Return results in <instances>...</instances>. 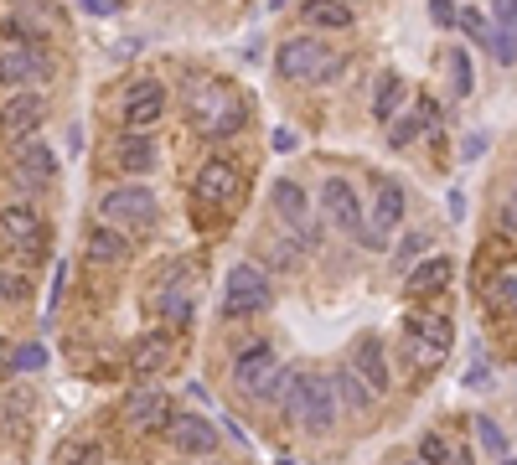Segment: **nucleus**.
<instances>
[{"mask_svg":"<svg viewBox=\"0 0 517 465\" xmlns=\"http://www.w3.org/2000/svg\"><path fill=\"white\" fill-rule=\"evenodd\" d=\"M275 409L300 424V429H331L342 419V403H337V388H331V372H295L285 367V383H280V403Z\"/></svg>","mask_w":517,"mask_h":465,"instance_id":"1","label":"nucleus"},{"mask_svg":"<svg viewBox=\"0 0 517 465\" xmlns=\"http://www.w3.org/2000/svg\"><path fill=\"white\" fill-rule=\"evenodd\" d=\"M187 124L202 135V140H233L243 124H249V104H243V93L223 78H202L192 83L187 93Z\"/></svg>","mask_w":517,"mask_h":465,"instance_id":"2","label":"nucleus"},{"mask_svg":"<svg viewBox=\"0 0 517 465\" xmlns=\"http://www.w3.org/2000/svg\"><path fill=\"white\" fill-rule=\"evenodd\" d=\"M342 68H347V57L331 52L316 31H300V37H285L275 47V73L285 83H331Z\"/></svg>","mask_w":517,"mask_h":465,"instance_id":"3","label":"nucleus"},{"mask_svg":"<svg viewBox=\"0 0 517 465\" xmlns=\"http://www.w3.org/2000/svg\"><path fill=\"white\" fill-rule=\"evenodd\" d=\"M156 212H161V202H156V192H150L145 181H119V186H109V192H99V223L104 228H150L156 223Z\"/></svg>","mask_w":517,"mask_h":465,"instance_id":"4","label":"nucleus"},{"mask_svg":"<svg viewBox=\"0 0 517 465\" xmlns=\"http://www.w3.org/2000/svg\"><path fill=\"white\" fill-rule=\"evenodd\" d=\"M321 212H326L342 233H352L362 248H383V238H378L373 223H368V207H362L357 186H352L347 176H326V181H321Z\"/></svg>","mask_w":517,"mask_h":465,"instance_id":"5","label":"nucleus"},{"mask_svg":"<svg viewBox=\"0 0 517 465\" xmlns=\"http://www.w3.org/2000/svg\"><path fill=\"white\" fill-rule=\"evenodd\" d=\"M275 290H269V274L259 264H233L223 279V321H249L259 310H269Z\"/></svg>","mask_w":517,"mask_h":465,"instance_id":"6","label":"nucleus"},{"mask_svg":"<svg viewBox=\"0 0 517 465\" xmlns=\"http://www.w3.org/2000/svg\"><path fill=\"white\" fill-rule=\"evenodd\" d=\"M0 243L16 248L26 259H47V223L32 202H11L0 207Z\"/></svg>","mask_w":517,"mask_h":465,"instance_id":"7","label":"nucleus"},{"mask_svg":"<svg viewBox=\"0 0 517 465\" xmlns=\"http://www.w3.org/2000/svg\"><path fill=\"white\" fill-rule=\"evenodd\" d=\"M166 114V83L161 78H135L125 88V135H150V124Z\"/></svg>","mask_w":517,"mask_h":465,"instance_id":"8","label":"nucleus"},{"mask_svg":"<svg viewBox=\"0 0 517 465\" xmlns=\"http://www.w3.org/2000/svg\"><path fill=\"white\" fill-rule=\"evenodd\" d=\"M42 119H47V99H42V93H11V99L0 104V135L26 145V140H37Z\"/></svg>","mask_w":517,"mask_h":465,"instance_id":"9","label":"nucleus"},{"mask_svg":"<svg viewBox=\"0 0 517 465\" xmlns=\"http://www.w3.org/2000/svg\"><path fill=\"white\" fill-rule=\"evenodd\" d=\"M238 181H243V171L233 161H223V155H212V161H202V171L192 176V197L202 207H228L238 197Z\"/></svg>","mask_w":517,"mask_h":465,"instance_id":"10","label":"nucleus"},{"mask_svg":"<svg viewBox=\"0 0 517 465\" xmlns=\"http://www.w3.org/2000/svg\"><path fill=\"white\" fill-rule=\"evenodd\" d=\"M52 78V62L37 47H6L0 52V88H21V93H37V83Z\"/></svg>","mask_w":517,"mask_h":465,"instance_id":"11","label":"nucleus"},{"mask_svg":"<svg viewBox=\"0 0 517 465\" xmlns=\"http://www.w3.org/2000/svg\"><path fill=\"white\" fill-rule=\"evenodd\" d=\"M119 419H125L130 429H166L176 414H171V398L156 383H140L125 403H119Z\"/></svg>","mask_w":517,"mask_h":465,"instance_id":"12","label":"nucleus"},{"mask_svg":"<svg viewBox=\"0 0 517 465\" xmlns=\"http://www.w3.org/2000/svg\"><path fill=\"white\" fill-rule=\"evenodd\" d=\"M228 372H233V383L254 398V393L280 372V357H275V347H269V341H249V347H243V352L233 357V367H228Z\"/></svg>","mask_w":517,"mask_h":465,"instance_id":"13","label":"nucleus"},{"mask_svg":"<svg viewBox=\"0 0 517 465\" xmlns=\"http://www.w3.org/2000/svg\"><path fill=\"white\" fill-rule=\"evenodd\" d=\"M347 367H352L357 378L368 383L378 398L393 388V367H388V352H383V336H373V331H368V336H362L357 347H352V362H347Z\"/></svg>","mask_w":517,"mask_h":465,"instance_id":"14","label":"nucleus"},{"mask_svg":"<svg viewBox=\"0 0 517 465\" xmlns=\"http://www.w3.org/2000/svg\"><path fill=\"white\" fill-rule=\"evenodd\" d=\"M166 429H171V445H176V455H192V460H202V455H212V450H218V424H212V419H202V414H176Z\"/></svg>","mask_w":517,"mask_h":465,"instance_id":"15","label":"nucleus"},{"mask_svg":"<svg viewBox=\"0 0 517 465\" xmlns=\"http://www.w3.org/2000/svg\"><path fill=\"white\" fill-rule=\"evenodd\" d=\"M404 207H409V197H404V186L399 181H388V176H373V212H368V223H373V233L388 243V233L404 223Z\"/></svg>","mask_w":517,"mask_h":465,"instance_id":"16","label":"nucleus"},{"mask_svg":"<svg viewBox=\"0 0 517 465\" xmlns=\"http://www.w3.org/2000/svg\"><path fill=\"white\" fill-rule=\"evenodd\" d=\"M171 357H176L171 331H145V336L135 341V352H130V372L145 383V378H156V372H166V367H171Z\"/></svg>","mask_w":517,"mask_h":465,"instance_id":"17","label":"nucleus"},{"mask_svg":"<svg viewBox=\"0 0 517 465\" xmlns=\"http://www.w3.org/2000/svg\"><path fill=\"white\" fill-rule=\"evenodd\" d=\"M109 161H114V171L119 176H145V171H156V140L150 135H119L114 145H109Z\"/></svg>","mask_w":517,"mask_h":465,"instance_id":"18","label":"nucleus"},{"mask_svg":"<svg viewBox=\"0 0 517 465\" xmlns=\"http://www.w3.org/2000/svg\"><path fill=\"white\" fill-rule=\"evenodd\" d=\"M83 254H88V264H99V269H119V264L135 259V243H130V233H119V228H104V223H99L94 233H88Z\"/></svg>","mask_w":517,"mask_h":465,"instance_id":"19","label":"nucleus"},{"mask_svg":"<svg viewBox=\"0 0 517 465\" xmlns=\"http://www.w3.org/2000/svg\"><path fill=\"white\" fill-rule=\"evenodd\" d=\"M269 207H275L290 228H300L311 217V197H306V186L300 181H290V176H280V181H269Z\"/></svg>","mask_w":517,"mask_h":465,"instance_id":"20","label":"nucleus"},{"mask_svg":"<svg viewBox=\"0 0 517 465\" xmlns=\"http://www.w3.org/2000/svg\"><path fill=\"white\" fill-rule=\"evenodd\" d=\"M21 171H26V181H32V186H47L57 176V155L42 140H26V145H16V176Z\"/></svg>","mask_w":517,"mask_h":465,"instance_id":"21","label":"nucleus"},{"mask_svg":"<svg viewBox=\"0 0 517 465\" xmlns=\"http://www.w3.org/2000/svg\"><path fill=\"white\" fill-rule=\"evenodd\" d=\"M445 285H450V259H445V254H430L424 264H414L409 279H404V290H409L414 300L435 295V290H445Z\"/></svg>","mask_w":517,"mask_h":465,"instance_id":"22","label":"nucleus"},{"mask_svg":"<svg viewBox=\"0 0 517 465\" xmlns=\"http://www.w3.org/2000/svg\"><path fill=\"white\" fill-rule=\"evenodd\" d=\"M331 388H337V403H347V409H357V414L378 403V393H373L368 383H362L352 367H337V372H331Z\"/></svg>","mask_w":517,"mask_h":465,"instance_id":"23","label":"nucleus"},{"mask_svg":"<svg viewBox=\"0 0 517 465\" xmlns=\"http://www.w3.org/2000/svg\"><path fill=\"white\" fill-rule=\"evenodd\" d=\"M430 119H440V109H435V104H419L414 114H404V119H393V124H388V145H393V150H404V145H414V140L424 135V124H430Z\"/></svg>","mask_w":517,"mask_h":465,"instance_id":"24","label":"nucleus"},{"mask_svg":"<svg viewBox=\"0 0 517 465\" xmlns=\"http://www.w3.org/2000/svg\"><path fill=\"white\" fill-rule=\"evenodd\" d=\"M156 310L171 321V326H181V321H192V310H197V300H192V285H181V279H171V285L156 295Z\"/></svg>","mask_w":517,"mask_h":465,"instance_id":"25","label":"nucleus"},{"mask_svg":"<svg viewBox=\"0 0 517 465\" xmlns=\"http://www.w3.org/2000/svg\"><path fill=\"white\" fill-rule=\"evenodd\" d=\"M404 93H409V83H404L399 73H378V88H373V114H378L383 124H393V109L404 104Z\"/></svg>","mask_w":517,"mask_h":465,"instance_id":"26","label":"nucleus"},{"mask_svg":"<svg viewBox=\"0 0 517 465\" xmlns=\"http://www.w3.org/2000/svg\"><path fill=\"white\" fill-rule=\"evenodd\" d=\"M300 16H306L311 21V31H352V6H331V0H326V6H300Z\"/></svg>","mask_w":517,"mask_h":465,"instance_id":"27","label":"nucleus"},{"mask_svg":"<svg viewBox=\"0 0 517 465\" xmlns=\"http://www.w3.org/2000/svg\"><path fill=\"white\" fill-rule=\"evenodd\" d=\"M476 440H481V450H486V460H507L512 455V445H507V434L497 429V419H476Z\"/></svg>","mask_w":517,"mask_h":465,"instance_id":"28","label":"nucleus"},{"mask_svg":"<svg viewBox=\"0 0 517 465\" xmlns=\"http://www.w3.org/2000/svg\"><path fill=\"white\" fill-rule=\"evenodd\" d=\"M424 248H430V233H409L404 243H393V269H414L419 264V254H424Z\"/></svg>","mask_w":517,"mask_h":465,"instance_id":"29","label":"nucleus"},{"mask_svg":"<svg viewBox=\"0 0 517 465\" xmlns=\"http://www.w3.org/2000/svg\"><path fill=\"white\" fill-rule=\"evenodd\" d=\"M419 460L424 465H455V450H450V440H445V434H424V440H419Z\"/></svg>","mask_w":517,"mask_h":465,"instance_id":"30","label":"nucleus"},{"mask_svg":"<svg viewBox=\"0 0 517 465\" xmlns=\"http://www.w3.org/2000/svg\"><path fill=\"white\" fill-rule=\"evenodd\" d=\"M492 305L507 310V316H517V269H507L497 285H492Z\"/></svg>","mask_w":517,"mask_h":465,"instance_id":"31","label":"nucleus"},{"mask_svg":"<svg viewBox=\"0 0 517 465\" xmlns=\"http://www.w3.org/2000/svg\"><path fill=\"white\" fill-rule=\"evenodd\" d=\"M26 295V274H11V269H0V305H21Z\"/></svg>","mask_w":517,"mask_h":465,"instance_id":"32","label":"nucleus"},{"mask_svg":"<svg viewBox=\"0 0 517 465\" xmlns=\"http://www.w3.org/2000/svg\"><path fill=\"white\" fill-rule=\"evenodd\" d=\"M486 47H492V57H497V62H517V31H502V26H492V37H486Z\"/></svg>","mask_w":517,"mask_h":465,"instance_id":"33","label":"nucleus"},{"mask_svg":"<svg viewBox=\"0 0 517 465\" xmlns=\"http://www.w3.org/2000/svg\"><path fill=\"white\" fill-rule=\"evenodd\" d=\"M264 254H269V264H275V269H300V243H290V238L269 243Z\"/></svg>","mask_w":517,"mask_h":465,"instance_id":"34","label":"nucleus"},{"mask_svg":"<svg viewBox=\"0 0 517 465\" xmlns=\"http://www.w3.org/2000/svg\"><path fill=\"white\" fill-rule=\"evenodd\" d=\"M450 78H455V93H471V57H466V47L450 52Z\"/></svg>","mask_w":517,"mask_h":465,"instance_id":"35","label":"nucleus"},{"mask_svg":"<svg viewBox=\"0 0 517 465\" xmlns=\"http://www.w3.org/2000/svg\"><path fill=\"white\" fill-rule=\"evenodd\" d=\"M42 362H47V352L37 347V341H32V347H16V357H11L16 372H42Z\"/></svg>","mask_w":517,"mask_h":465,"instance_id":"36","label":"nucleus"},{"mask_svg":"<svg viewBox=\"0 0 517 465\" xmlns=\"http://www.w3.org/2000/svg\"><path fill=\"white\" fill-rule=\"evenodd\" d=\"M455 21H461V26L471 31V37H476V42H486V37H492V21H486L481 11H461V16H455Z\"/></svg>","mask_w":517,"mask_h":465,"instance_id":"37","label":"nucleus"},{"mask_svg":"<svg viewBox=\"0 0 517 465\" xmlns=\"http://www.w3.org/2000/svg\"><path fill=\"white\" fill-rule=\"evenodd\" d=\"M430 16H435V26H455V16H461V11H455V0H435Z\"/></svg>","mask_w":517,"mask_h":465,"instance_id":"38","label":"nucleus"},{"mask_svg":"<svg viewBox=\"0 0 517 465\" xmlns=\"http://www.w3.org/2000/svg\"><path fill=\"white\" fill-rule=\"evenodd\" d=\"M83 11H88V16H114L119 0H83Z\"/></svg>","mask_w":517,"mask_h":465,"instance_id":"39","label":"nucleus"},{"mask_svg":"<svg viewBox=\"0 0 517 465\" xmlns=\"http://www.w3.org/2000/svg\"><path fill=\"white\" fill-rule=\"evenodd\" d=\"M502 228L517 233V197H507V207H502Z\"/></svg>","mask_w":517,"mask_h":465,"instance_id":"40","label":"nucleus"},{"mask_svg":"<svg viewBox=\"0 0 517 465\" xmlns=\"http://www.w3.org/2000/svg\"><path fill=\"white\" fill-rule=\"evenodd\" d=\"M486 150V135H466V145H461V155H481Z\"/></svg>","mask_w":517,"mask_h":465,"instance_id":"41","label":"nucleus"},{"mask_svg":"<svg viewBox=\"0 0 517 465\" xmlns=\"http://www.w3.org/2000/svg\"><path fill=\"white\" fill-rule=\"evenodd\" d=\"M502 465H517V455H507V460H502Z\"/></svg>","mask_w":517,"mask_h":465,"instance_id":"42","label":"nucleus"},{"mask_svg":"<svg viewBox=\"0 0 517 465\" xmlns=\"http://www.w3.org/2000/svg\"><path fill=\"white\" fill-rule=\"evenodd\" d=\"M399 465H424V460H399Z\"/></svg>","mask_w":517,"mask_h":465,"instance_id":"43","label":"nucleus"},{"mask_svg":"<svg viewBox=\"0 0 517 465\" xmlns=\"http://www.w3.org/2000/svg\"><path fill=\"white\" fill-rule=\"evenodd\" d=\"M202 465H218V460H202Z\"/></svg>","mask_w":517,"mask_h":465,"instance_id":"44","label":"nucleus"},{"mask_svg":"<svg viewBox=\"0 0 517 465\" xmlns=\"http://www.w3.org/2000/svg\"><path fill=\"white\" fill-rule=\"evenodd\" d=\"M512 197H517V186H512Z\"/></svg>","mask_w":517,"mask_h":465,"instance_id":"45","label":"nucleus"}]
</instances>
